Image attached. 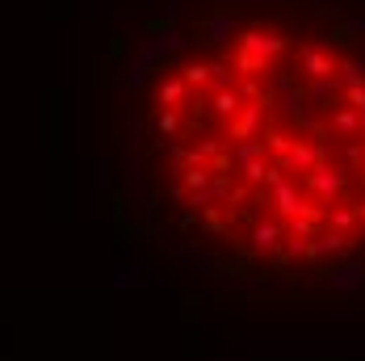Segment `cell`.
<instances>
[{"label":"cell","instance_id":"obj_1","mask_svg":"<svg viewBox=\"0 0 365 361\" xmlns=\"http://www.w3.org/2000/svg\"><path fill=\"white\" fill-rule=\"evenodd\" d=\"M122 244L264 294H365V0H139L97 59Z\"/></svg>","mask_w":365,"mask_h":361}]
</instances>
